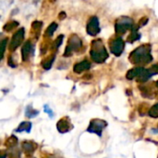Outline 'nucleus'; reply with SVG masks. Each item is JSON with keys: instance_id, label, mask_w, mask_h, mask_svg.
Here are the masks:
<instances>
[{"instance_id": "obj_1", "label": "nucleus", "mask_w": 158, "mask_h": 158, "mask_svg": "<svg viewBox=\"0 0 158 158\" xmlns=\"http://www.w3.org/2000/svg\"><path fill=\"white\" fill-rule=\"evenodd\" d=\"M129 59L133 65L136 66H143L150 63L153 60V56L151 54V45L145 44L137 47L134 51L131 53Z\"/></svg>"}, {"instance_id": "obj_2", "label": "nucleus", "mask_w": 158, "mask_h": 158, "mask_svg": "<svg viewBox=\"0 0 158 158\" xmlns=\"http://www.w3.org/2000/svg\"><path fill=\"white\" fill-rule=\"evenodd\" d=\"M90 55L92 59L99 64L104 63L108 58V54L106 50V47L100 39L93 41L90 50Z\"/></svg>"}, {"instance_id": "obj_3", "label": "nucleus", "mask_w": 158, "mask_h": 158, "mask_svg": "<svg viewBox=\"0 0 158 158\" xmlns=\"http://www.w3.org/2000/svg\"><path fill=\"white\" fill-rule=\"evenodd\" d=\"M133 19L130 17L122 16L119 19H117L115 24V30L117 34H124L127 31L131 30L133 28Z\"/></svg>"}, {"instance_id": "obj_4", "label": "nucleus", "mask_w": 158, "mask_h": 158, "mask_svg": "<svg viewBox=\"0 0 158 158\" xmlns=\"http://www.w3.org/2000/svg\"><path fill=\"white\" fill-rule=\"evenodd\" d=\"M81 45H82V41L78 35H76V34L70 35V37L69 38V41H68V44L65 49L64 56H72V54L74 52L78 51L81 47Z\"/></svg>"}, {"instance_id": "obj_5", "label": "nucleus", "mask_w": 158, "mask_h": 158, "mask_svg": "<svg viewBox=\"0 0 158 158\" xmlns=\"http://www.w3.org/2000/svg\"><path fill=\"white\" fill-rule=\"evenodd\" d=\"M109 47H110V51L113 55H115L116 56H119L124 51L125 43L121 37H116L110 41Z\"/></svg>"}, {"instance_id": "obj_6", "label": "nucleus", "mask_w": 158, "mask_h": 158, "mask_svg": "<svg viewBox=\"0 0 158 158\" xmlns=\"http://www.w3.org/2000/svg\"><path fill=\"white\" fill-rule=\"evenodd\" d=\"M24 29H19L12 36V39L10 41V44H9V46H8V49L10 52H14L20 44L21 43L23 42V39H24Z\"/></svg>"}, {"instance_id": "obj_7", "label": "nucleus", "mask_w": 158, "mask_h": 158, "mask_svg": "<svg viewBox=\"0 0 158 158\" xmlns=\"http://www.w3.org/2000/svg\"><path fill=\"white\" fill-rule=\"evenodd\" d=\"M106 126V122L105 120L96 118V119H92L90 122V125L87 129V131L89 132L92 133H95L98 136L102 135V131L105 129V127Z\"/></svg>"}, {"instance_id": "obj_8", "label": "nucleus", "mask_w": 158, "mask_h": 158, "mask_svg": "<svg viewBox=\"0 0 158 158\" xmlns=\"http://www.w3.org/2000/svg\"><path fill=\"white\" fill-rule=\"evenodd\" d=\"M86 30H87L88 34L92 36H96L100 32V25H99V20L97 17L93 16L89 19Z\"/></svg>"}, {"instance_id": "obj_9", "label": "nucleus", "mask_w": 158, "mask_h": 158, "mask_svg": "<svg viewBox=\"0 0 158 158\" xmlns=\"http://www.w3.org/2000/svg\"><path fill=\"white\" fill-rule=\"evenodd\" d=\"M56 128L60 133H66L73 129V125L71 124L70 119L69 118L65 117L58 120V122L56 124Z\"/></svg>"}, {"instance_id": "obj_10", "label": "nucleus", "mask_w": 158, "mask_h": 158, "mask_svg": "<svg viewBox=\"0 0 158 158\" xmlns=\"http://www.w3.org/2000/svg\"><path fill=\"white\" fill-rule=\"evenodd\" d=\"M32 52H33V48H32L31 42V41H27L23 44L22 49H21V57H22V60L23 61H28L30 59Z\"/></svg>"}, {"instance_id": "obj_11", "label": "nucleus", "mask_w": 158, "mask_h": 158, "mask_svg": "<svg viewBox=\"0 0 158 158\" xmlns=\"http://www.w3.org/2000/svg\"><path fill=\"white\" fill-rule=\"evenodd\" d=\"M91 67V63L88 61V60H83L81 62H79L77 64L74 65L73 67V71L77 74H80L87 69H89Z\"/></svg>"}, {"instance_id": "obj_12", "label": "nucleus", "mask_w": 158, "mask_h": 158, "mask_svg": "<svg viewBox=\"0 0 158 158\" xmlns=\"http://www.w3.org/2000/svg\"><path fill=\"white\" fill-rule=\"evenodd\" d=\"M144 69V68L143 67H137V68H133L131 69H130L126 75L128 80H133L135 78H138L140 76V74L143 72V70Z\"/></svg>"}, {"instance_id": "obj_13", "label": "nucleus", "mask_w": 158, "mask_h": 158, "mask_svg": "<svg viewBox=\"0 0 158 158\" xmlns=\"http://www.w3.org/2000/svg\"><path fill=\"white\" fill-rule=\"evenodd\" d=\"M21 147H22L24 153H25L27 156L31 155V154L34 152L35 148H36V146H34V145H33L31 143H30V142H24V143H22Z\"/></svg>"}, {"instance_id": "obj_14", "label": "nucleus", "mask_w": 158, "mask_h": 158, "mask_svg": "<svg viewBox=\"0 0 158 158\" xmlns=\"http://www.w3.org/2000/svg\"><path fill=\"white\" fill-rule=\"evenodd\" d=\"M31 129V123L28 122V121H24L22 123L19 124V126L17 128L16 131L17 132H22V131H26V132H30Z\"/></svg>"}, {"instance_id": "obj_15", "label": "nucleus", "mask_w": 158, "mask_h": 158, "mask_svg": "<svg viewBox=\"0 0 158 158\" xmlns=\"http://www.w3.org/2000/svg\"><path fill=\"white\" fill-rule=\"evenodd\" d=\"M140 36L141 35L138 32V27L137 26H133V28L131 29V34L128 38V42L129 43H133V42L137 41L140 38Z\"/></svg>"}, {"instance_id": "obj_16", "label": "nucleus", "mask_w": 158, "mask_h": 158, "mask_svg": "<svg viewBox=\"0 0 158 158\" xmlns=\"http://www.w3.org/2000/svg\"><path fill=\"white\" fill-rule=\"evenodd\" d=\"M41 28H42V23L41 21H34L31 25V29H32V33H34V38H38L39 33L41 31Z\"/></svg>"}, {"instance_id": "obj_17", "label": "nucleus", "mask_w": 158, "mask_h": 158, "mask_svg": "<svg viewBox=\"0 0 158 158\" xmlns=\"http://www.w3.org/2000/svg\"><path fill=\"white\" fill-rule=\"evenodd\" d=\"M54 59H55V55L49 56L47 58H45V59L43 61V63H42L43 68H44V69H49L52 67V64H53V62H54Z\"/></svg>"}, {"instance_id": "obj_18", "label": "nucleus", "mask_w": 158, "mask_h": 158, "mask_svg": "<svg viewBox=\"0 0 158 158\" xmlns=\"http://www.w3.org/2000/svg\"><path fill=\"white\" fill-rule=\"evenodd\" d=\"M17 143H18L17 137H15V136H10V137H8V138L6 139V143H5V145H6V147H7V148H12V147L16 146Z\"/></svg>"}, {"instance_id": "obj_19", "label": "nucleus", "mask_w": 158, "mask_h": 158, "mask_svg": "<svg viewBox=\"0 0 158 158\" xmlns=\"http://www.w3.org/2000/svg\"><path fill=\"white\" fill-rule=\"evenodd\" d=\"M56 29H57V24H56V22H53V23L50 24V25L48 26V28L46 29V31H45V35H46L47 37H52L53 34H54V32L56 31Z\"/></svg>"}, {"instance_id": "obj_20", "label": "nucleus", "mask_w": 158, "mask_h": 158, "mask_svg": "<svg viewBox=\"0 0 158 158\" xmlns=\"http://www.w3.org/2000/svg\"><path fill=\"white\" fill-rule=\"evenodd\" d=\"M18 25H19V23L17 22V21H9V22H7L5 26H4V30L6 31H12V30H14V29H16L17 27H18Z\"/></svg>"}, {"instance_id": "obj_21", "label": "nucleus", "mask_w": 158, "mask_h": 158, "mask_svg": "<svg viewBox=\"0 0 158 158\" xmlns=\"http://www.w3.org/2000/svg\"><path fill=\"white\" fill-rule=\"evenodd\" d=\"M38 113H39V112H38L37 110L33 109L31 106H28V107L26 108V112H25L27 118H34V117H36V116L38 115Z\"/></svg>"}, {"instance_id": "obj_22", "label": "nucleus", "mask_w": 158, "mask_h": 158, "mask_svg": "<svg viewBox=\"0 0 158 158\" xmlns=\"http://www.w3.org/2000/svg\"><path fill=\"white\" fill-rule=\"evenodd\" d=\"M148 115H149L151 118H158V103L157 104H156L155 106H153L150 108V110H149V112H148Z\"/></svg>"}, {"instance_id": "obj_23", "label": "nucleus", "mask_w": 158, "mask_h": 158, "mask_svg": "<svg viewBox=\"0 0 158 158\" xmlns=\"http://www.w3.org/2000/svg\"><path fill=\"white\" fill-rule=\"evenodd\" d=\"M62 42H63V35H60V36H58L55 41H54V43L52 44V49H57L60 45H61V44H62Z\"/></svg>"}, {"instance_id": "obj_24", "label": "nucleus", "mask_w": 158, "mask_h": 158, "mask_svg": "<svg viewBox=\"0 0 158 158\" xmlns=\"http://www.w3.org/2000/svg\"><path fill=\"white\" fill-rule=\"evenodd\" d=\"M6 39H4V40H2L1 41V58L3 57V56H4V53H5V50H6Z\"/></svg>"}, {"instance_id": "obj_25", "label": "nucleus", "mask_w": 158, "mask_h": 158, "mask_svg": "<svg viewBox=\"0 0 158 158\" xmlns=\"http://www.w3.org/2000/svg\"><path fill=\"white\" fill-rule=\"evenodd\" d=\"M8 156H9V158H19L20 157V152L19 150L12 151V152H10Z\"/></svg>"}, {"instance_id": "obj_26", "label": "nucleus", "mask_w": 158, "mask_h": 158, "mask_svg": "<svg viewBox=\"0 0 158 158\" xmlns=\"http://www.w3.org/2000/svg\"><path fill=\"white\" fill-rule=\"evenodd\" d=\"M150 71L152 72V74H153V75L158 74V63L151 67V69H150Z\"/></svg>"}, {"instance_id": "obj_27", "label": "nucleus", "mask_w": 158, "mask_h": 158, "mask_svg": "<svg viewBox=\"0 0 158 158\" xmlns=\"http://www.w3.org/2000/svg\"><path fill=\"white\" fill-rule=\"evenodd\" d=\"M44 112H45V113H47L50 117H52V116H53V112H52V110L49 108V106H44Z\"/></svg>"}, {"instance_id": "obj_28", "label": "nucleus", "mask_w": 158, "mask_h": 158, "mask_svg": "<svg viewBox=\"0 0 158 158\" xmlns=\"http://www.w3.org/2000/svg\"><path fill=\"white\" fill-rule=\"evenodd\" d=\"M147 21H148V19H147V18H143V19H142L140 20V25H141V26L145 25V24L147 23Z\"/></svg>"}, {"instance_id": "obj_29", "label": "nucleus", "mask_w": 158, "mask_h": 158, "mask_svg": "<svg viewBox=\"0 0 158 158\" xmlns=\"http://www.w3.org/2000/svg\"><path fill=\"white\" fill-rule=\"evenodd\" d=\"M6 156H7V154L6 155L4 151H1V158H6Z\"/></svg>"}, {"instance_id": "obj_30", "label": "nucleus", "mask_w": 158, "mask_h": 158, "mask_svg": "<svg viewBox=\"0 0 158 158\" xmlns=\"http://www.w3.org/2000/svg\"><path fill=\"white\" fill-rule=\"evenodd\" d=\"M65 17H66V15H65V13H64V12H62V13L60 14V16H58V18H59V19H64Z\"/></svg>"}, {"instance_id": "obj_31", "label": "nucleus", "mask_w": 158, "mask_h": 158, "mask_svg": "<svg viewBox=\"0 0 158 158\" xmlns=\"http://www.w3.org/2000/svg\"><path fill=\"white\" fill-rule=\"evenodd\" d=\"M48 158H58V157H56V156H50V157H48Z\"/></svg>"}, {"instance_id": "obj_32", "label": "nucleus", "mask_w": 158, "mask_h": 158, "mask_svg": "<svg viewBox=\"0 0 158 158\" xmlns=\"http://www.w3.org/2000/svg\"><path fill=\"white\" fill-rule=\"evenodd\" d=\"M156 87H157V88H158V81H156Z\"/></svg>"}]
</instances>
